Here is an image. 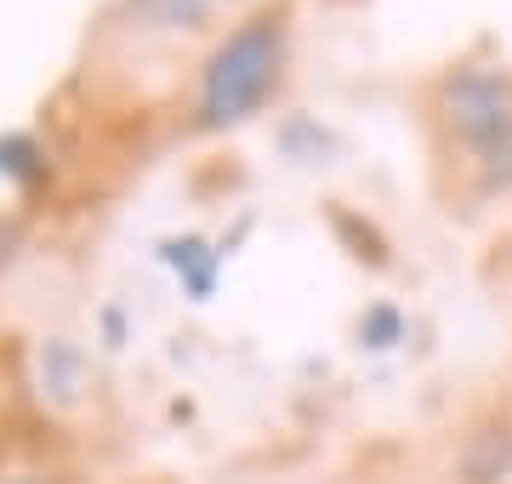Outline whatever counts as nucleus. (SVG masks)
<instances>
[{"label": "nucleus", "instance_id": "1", "mask_svg": "<svg viewBox=\"0 0 512 484\" xmlns=\"http://www.w3.org/2000/svg\"><path fill=\"white\" fill-rule=\"evenodd\" d=\"M285 69V23L274 12H256L211 46L200 69V103H194V126L200 131H228L251 120L279 86Z\"/></svg>", "mask_w": 512, "mask_h": 484}, {"label": "nucleus", "instance_id": "2", "mask_svg": "<svg viewBox=\"0 0 512 484\" xmlns=\"http://www.w3.org/2000/svg\"><path fill=\"white\" fill-rule=\"evenodd\" d=\"M444 120L490 183H512V75L461 69L444 80Z\"/></svg>", "mask_w": 512, "mask_h": 484}, {"label": "nucleus", "instance_id": "3", "mask_svg": "<svg viewBox=\"0 0 512 484\" xmlns=\"http://www.w3.org/2000/svg\"><path fill=\"white\" fill-rule=\"evenodd\" d=\"M131 12L154 29H194V23H205L211 0H131Z\"/></svg>", "mask_w": 512, "mask_h": 484}, {"label": "nucleus", "instance_id": "4", "mask_svg": "<svg viewBox=\"0 0 512 484\" xmlns=\"http://www.w3.org/2000/svg\"><path fill=\"white\" fill-rule=\"evenodd\" d=\"M40 171H46V160H40L35 137H23V131L0 137V177H12V183H35Z\"/></svg>", "mask_w": 512, "mask_h": 484}, {"label": "nucleus", "instance_id": "5", "mask_svg": "<svg viewBox=\"0 0 512 484\" xmlns=\"http://www.w3.org/2000/svg\"><path fill=\"white\" fill-rule=\"evenodd\" d=\"M18 245H23V223L18 217H0V268L18 257Z\"/></svg>", "mask_w": 512, "mask_h": 484}, {"label": "nucleus", "instance_id": "6", "mask_svg": "<svg viewBox=\"0 0 512 484\" xmlns=\"http://www.w3.org/2000/svg\"><path fill=\"white\" fill-rule=\"evenodd\" d=\"M0 484H57V479H46V473H12V479H0Z\"/></svg>", "mask_w": 512, "mask_h": 484}]
</instances>
